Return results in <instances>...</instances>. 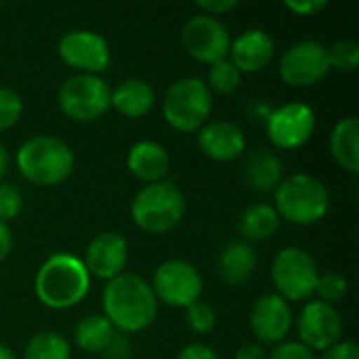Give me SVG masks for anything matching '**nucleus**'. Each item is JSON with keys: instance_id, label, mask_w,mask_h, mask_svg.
Instances as JSON below:
<instances>
[{"instance_id": "1", "label": "nucleus", "mask_w": 359, "mask_h": 359, "mask_svg": "<svg viewBox=\"0 0 359 359\" xmlns=\"http://www.w3.org/2000/svg\"><path fill=\"white\" fill-rule=\"evenodd\" d=\"M103 316L124 334H135L158 318V299L151 284L137 273H120L103 288Z\"/></svg>"}, {"instance_id": "2", "label": "nucleus", "mask_w": 359, "mask_h": 359, "mask_svg": "<svg viewBox=\"0 0 359 359\" xmlns=\"http://www.w3.org/2000/svg\"><path fill=\"white\" fill-rule=\"evenodd\" d=\"M90 290V276L82 259L69 252L50 255L34 278V292L38 301L55 311L72 309L84 301Z\"/></svg>"}, {"instance_id": "3", "label": "nucleus", "mask_w": 359, "mask_h": 359, "mask_svg": "<svg viewBox=\"0 0 359 359\" xmlns=\"http://www.w3.org/2000/svg\"><path fill=\"white\" fill-rule=\"evenodd\" d=\"M15 162L21 177L40 187H53L67 181L76 164L72 147L53 135H36L23 141Z\"/></svg>"}, {"instance_id": "4", "label": "nucleus", "mask_w": 359, "mask_h": 359, "mask_svg": "<svg viewBox=\"0 0 359 359\" xmlns=\"http://www.w3.org/2000/svg\"><path fill=\"white\" fill-rule=\"evenodd\" d=\"M276 212L292 225H313L330 208L328 187L313 175L294 172L276 187Z\"/></svg>"}, {"instance_id": "5", "label": "nucleus", "mask_w": 359, "mask_h": 359, "mask_svg": "<svg viewBox=\"0 0 359 359\" xmlns=\"http://www.w3.org/2000/svg\"><path fill=\"white\" fill-rule=\"evenodd\" d=\"M185 215V196L172 181L143 185L130 202V219L145 233H168Z\"/></svg>"}, {"instance_id": "6", "label": "nucleus", "mask_w": 359, "mask_h": 359, "mask_svg": "<svg viewBox=\"0 0 359 359\" xmlns=\"http://www.w3.org/2000/svg\"><path fill=\"white\" fill-rule=\"evenodd\" d=\"M212 93L198 76H185L172 82L162 99L166 124L179 133H198L210 118Z\"/></svg>"}, {"instance_id": "7", "label": "nucleus", "mask_w": 359, "mask_h": 359, "mask_svg": "<svg viewBox=\"0 0 359 359\" xmlns=\"http://www.w3.org/2000/svg\"><path fill=\"white\" fill-rule=\"evenodd\" d=\"M318 276L316 259L301 246L282 248L271 263V280L278 290L276 294L286 303L309 301L316 294Z\"/></svg>"}, {"instance_id": "8", "label": "nucleus", "mask_w": 359, "mask_h": 359, "mask_svg": "<svg viewBox=\"0 0 359 359\" xmlns=\"http://www.w3.org/2000/svg\"><path fill=\"white\" fill-rule=\"evenodd\" d=\"M111 88L101 76L74 74L69 76L57 93L61 111L74 122H93L103 118L111 103Z\"/></svg>"}, {"instance_id": "9", "label": "nucleus", "mask_w": 359, "mask_h": 359, "mask_svg": "<svg viewBox=\"0 0 359 359\" xmlns=\"http://www.w3.org/2000/svg\"><path fill=\"white\" fill-rule=\"evenodd\" d=\"M149 284L160 303L181 309L200 301L204 290L198 267L183 259H168L160 263Z\"/></svg>"}, {"instance_id": "10", "label": "nucleus", "mask_w": 359, "mask_h": 359, "mask_svg": "<svg viewBox=\"0 0 359 359\" xmlns=\"http://www.w3.org/2000/svg\"><path fill=\"white\" fill-rule=\"evenodd\" d=\"M181 42L189 57H194L200 63H217L221 59H227L231 38L225 23L210 15H194L185 21L181 29Z\"/></svg>"}, {"instance_id": "11", "label": "nucleus", "mask_w": 359, "mask_h": 359, "mask_svg": "<svg viewBox=\"0 0 359 359\" xmlns=\"http://www.w3.org/2000/svg\"><path fill=\"white\" fill-rule=\"evenodd\" d=\"M280 76L288 86L305 88L318 84L328 72V48L318 40H301L288 46L280 57Z\"/></svg>"}, {"instance_id": "12", "label": "nucleus", "mask_w": 359, "mask_h": 359, "mask_svg": "<svg viewBox=\"0 0 359 359\" xmlns=\"http://www.w3.org/2000/svg\"><path fill=\"white\" fill-rule=\"evenodd\" d=\"M269 141L280 149L303 147L316 130V111L307 103L292 101L269 111L265 118Z\"/></svg>"}, {"instance_id": "13", "label": "nucleus", "mask_w": 359, "mask_h": 359, "mask_svg": "<svg viewBox=\"0 0 359 359\" xmlns=\"http://www.w3.org/2000/svg\"><path fill=\"white\" fill-rule=\"evenodd\" d=\"M57 53L61 61L78 69V74H93V76L105 72L111 59L107 40L93 29L65 32L57 44Z\"/></svg>"}, {"instance_id": "14", "label": "nucleus", "mask_w": 359, "mask_h": 359, "mask_svg": "<svg viewBox=\"0 0 359 359\" xmlns=\"http://www.w3.org/2000/svg\"><path fill=\"white\" fill-rule=\"evenodd\" d=\"M299 343L309 351H326L343 339V318L334 305L322 301H309L297 320Z\"/></svg>"}, {"instance_id": "15", "label": "nucleus", "mask_w": 359, "mask_h": 359, "mask_svg": "<svg viewBox=\"0 0 359 359\" xmlns=\"http://www.w3.org/2000/svg\"><path fill=\"white\" fill-rule=\"evenodd\" d=\"M294 324L292 307L276 292L263 294L250 309V330L259 343L280 345L286 341Z\"/></svg>"}, {"instance_id": "16", "label": "nucleus", "mask_w": 359, "mask_h": 359, "mask_svg": "<svg viewBox=\"0 0 359 359\" xmlns=\"http://www.w3.org/2000/svg\"><path fill=\"white\" fill-rule=\"evenodd\" d=\"M88 276H95L99 280H114L120 273H124V267L128 263V244L122 233L118 231H101L97 233L82 259Z\"/></svg>"}, {"instance_id": "17", "label": "nucleus", "mask_w": 359, "mask_h": 359, "mask_svg": "<svg viewBox=\"0 0 359 359\" xmlns=\"http://www.w3.org/2000/svg\"><path fill=\"white\" fill-rule=\"evenodd\" d=\"M198 147L217 162H231L246 151V137L236 122L215 120L198 130Z\"/></svg>"}, {"instance_id": "18", "label": "nucleus", "mask_w": 359, "mask_h": 359, "mask_svg": "<svg viewBox=\"0 0 359 359\" xmlns=\"http://www.w3.org/2000/svg\"><path fill=\"white\" fill-rule=\"evenodd\" d=\"M276 55L273 38L265 29H246L229 46V61L240 74H255L265 69Z\"/></svg>"}, {"instance_id": "19", "label": "nucleus", "mask_w": 359, "mask_h": 359, "mask_svg": "<svg viewBox=\"0 0 359 359\" xmlns=\"http://www.w3.org/2000/svg\"><path fill=\"white\" fill-rule=\"evenodd\" d=\"M126 168L130 170L135 179L143 181L145 185L158 183V181H164L168 175L170 156L164 149V145H160L158 141L141 139L130 145L126 154Z\"/></svg>"}, {"instance_id": "20", "label": "nucleus", "mask_w": 359, "mask_h": 359, "mask_svg": "<svg viewBox=\"0 0 359 359\" xmlns=\"http://www.w3.org/2000/svg\"><path fill=\"white\" fill-rule=\"evenodd\" d=\"M109 103L124 118H143L156 105V90L141 78H126L116 84V88H111Z\"/></svg>"}, {"instance_id": "21", "label": "nucleus", "mask_w": 359, "mask_h": 359, "mask_svg": "<svg viewBox=\"0 0 359 359\" xmlns=\"http://www.w3.org/2000/svg\"><path fill=\"white\" fill-rule=\"evenodd\" d=\"M255 267H257V252L244 240H233L225 244L217 261L219 276L229 286L246 284L255 273Z\"/></svg>"}, {"instance_id": "22", "label": "nucleus", "mask_w": 359, "mask_h": 359, "mask_svg": "<svg viewBox=\"0 0 359 359\" xmlns=\"http://www.w3.org/2000/svg\"><path fill=\"white\" fill-rule=\"evenodd\" d=\"M284 179V164L278 154L271 149H257L244 160V181L250 189L267 194L276 191V187Z\"/></svg>"}, {"instance_id": "23", "label": "nucleus", "mask_w": 359, "mask_h": 359, "mask_svg": "<svg viewBox=\"0 0 359 359\" xmlns=\"http://www.w3.org/2000/svg\"><path fill=\"white\" fill-rule=\"evenodd\" d=\"M330 151L341 168L351 175L359 172V120L347 116L339 120L330 133Z\"/></svg>"}, {"instance_id": "24", "label": "nucleus", "mask_w": 359, "mask_h": 359, "mask_svg": "<svg viewBox=\"0 0 359 359\" xmlns=\"http://www.w3.org/2000/svg\"><path fill=\"white\" fill-rule=\"evenodd\" d=\"M114 339L116 330L103 313L86 316L74 328V343L84 353H105Z\"/></svg>"}, {"instance_id": "25", "label": "nucleus", "mask_w": 359, "mask_h": 359, "mask_svg": "<svg viewBox=\"0 0 359 359\" xmlns=\"http://www.w3.org/2000/svg\"><path fill=\"white\" fill-rule=\"evenodd\" d=\"M280 221L282 219L271 204H252L240 215L238 231L242 233L244 242H263L278 231Z\"/></svg>"}, {"instance_id": "26", "label": "nucleus", "mask_w": 359, "mask_h": 359, "mask_svg": "<svg viewBox=\"0 0 359 359\" xmlns=\"http://www.w3.org/2000/svg\"><path fill=\"white\" fill-rule=\"evenodd\" d=\"M23 359H72V345L63 334L44 330L27 341Z\"/></svg>"}, {"instance_id": "27", "label": "nucleus", "mask_w": 359, "mask_h": 359, "mask_svg": "<svg viewBox=\"0 0 359 359\" xmlns=\"http://www.w3.org/2000/svg\"><path fill=\"white\" fill-rule=\"evenodd\" d=\"M204 82L210 88V93L217 90L221 95H229V93L238 90V86L242 82V74L229 59H221V61L208 65V78Z\"/></svg>"}, {"instance_id": "28", "label": "nucleus", "mask_w": 359, "mask_h": 359, "mask_svg": "<svg viewBox=\"0 0 359 359\" xmlns=\"http://www.w3.org/2000/svg\"><path fill=\"white\" fill-rule=\"evenodd\" d=\"M347 290H349V282L343 273L326 271L318 276V282H316V294L320 297L318 301L334 305L345 299Z\"/></svg>"}, {"instance_id": "29", "label": "nucleus", "mask_w": 359, "mask_h": 359, "mask_svg": "<svg viewBox=\"0 0 359 359\" xmlns=\"http://www.w3.org/2000/svg\"><path fill=\"white\" fill-rule=\"evenodd\" d=\"M330 69L353 72L359 63V44L353 40H339L328 48Z\"/></svg>"}, {"instance_id": "30", "label": "nucleus", "mask_w": 359, "mask_h": 359, "mask_svg": "<svg viewBox=\"0 0 359 359\" xmlns=\"http://www.w3.org/2000/svg\"><path fill=\"white\" fill-rule=\"evenodd\" d=\"M185 322L196 334H208L217 324V313H215L212 305H208L206 301L200 299V301L191 303L189 307H185Z\"/></svg>"}, {"instance_id": "31", "label": "nucleus", "mask_w": 359, "mask_h": 359, "mask_svg": "<svg viewBox=\"0 0 359 359\" xmlns=\"http://www.w3.org/2000/svg\"><path fill=\"white\" fill-rule=\"evenodd\" d=\"M23 114V99L17 90L0 86V133L19 122Z\"/></svg>"}, {"instance_id": "32", "label": "nucleus", "mask_w": 359, "mask_h": 359, "mask_svg": "<svg viewBox=\"0 0 359 359\" xmlns=\"http://www.w3.org/2000/svg\"><path fill=\"white\" fill-rule=\"evenodd\" d=\"M23 208V196L15 185L0 183V223H6L17 219Z\"/></svg>"}, {"instance_id": "33", "label": "nucleus", "mask_w": 359, "mask_h": 359, "mask_svg": "<svg viewBox=\"0 0 359 359\" xmlns=\"http://www.w3.org/2000/svg\"><path fill=\"white\" fill-rule=\"evenodd\" d=\"M269 359H316V355L299 341H284L269 351Z\"/></svg>"}, {"instance_id": "34", "label": "nucleus", "mask_w": 359, "mask_h": 359, "mask_svg": "<svg viewBox=\"0 0 359 359\" xmlns=\"http://www.w3.org/2000/svg\"><path fill=\"white\" fill-rule=\"evenodd\" d=\"M284 6L288 11H292L294 15H301V17H311L320 11H324L328 6L326 0H286Z\"/></svg>"}, {"instance_id": "35", "label": "nucleus", "mask_w": 359, "mask_h": 359, "mask_svg": "<svg viewBox=\"0 0 359 359\" xmlns=\"http://www.w3.org/2000/svg\"><path fill=\"white\" fill-rule=\"evenodd\" d=\"M320 359H359V347L353 341H341L326 349Z\"/></svg>"}, {"instance_id": "36", "label": "nucleus", "mask_w": 359, "mask_h": 359, "mask_svg": "<svg viewBox=\"0 0 359 359\" xmlns=\"http://www.w3.org/2000/svg\"><path fill=\"white\" fill-rule=\"evenodd\" d=\"M196 6L204 13V15H210V17H217L219 15H225L233 8H238V0H202V2H196Z\"/></svg>"}, {"instance_id": "37", "label": "nucleus", "mask_w": 359, "mask_h": 359, "mask_svg": "<svg viewBox=\"0 0 359 359\" xmlns=\"http://www.w3.org/2000/svg\"><path fill=\"white\" fill-rule=\"evenodd\" d=\"M177 359H219V355L212 347L204 343H189L179 351Z\"/></svg>"}, {"instance_id": "38", "label": "nucleus", "mask_w": 359, "mask_h": 359, "mask_svg": "<svg viewBox=\"0 0 359 359\" xmlns=\"http://www.w3.org/2000/svg\"><path fill=\"white\" fill-rule=\"evenodd\" d=\"M233 359H269V351H265L259 343H246L236 351Z\"/></svg>"}, {"instance_id": "39", "label": "nucleus", "mask_w": 359, "mask_h": 359, "mask_svg": "<svg viewBox=\"0 0 359 359\" xmlns=\"http://www.w3.org/2000/svg\"><path fill=\"white\" fill-rule=\"evenodd\" d=\"M13 250V231L6 223H0V263L11 255Z\"/></svg>"}, {"instance_id": "40", "label": "nucleus", "mask_w": 359, "mask_h": 359, "mask_svg": "<svg viewBox=\"0 0 359 359\" xmlns=\"http://www.w3.org/2000/svg\"><path fill=\"white\" fill-rule=\"evenodd\" d=\"M6 170H8V154H6V147L0 143V181L6 175Z\"/></svg>"}, {"instance_id": "41", "label": "nucleus", "mask_w": 359, "mask_h": 359, "mask_svg": "<svg viewBox=\"0 0 359 359\" xmlns=\"http://www.w3.org/2000/svg\"><path fill=\"white\" fill-rule=\"evenodd\" d=\"M0 359H17V355H15V351L11 347L0 343Z\"/></svg>"}]
</instances>
